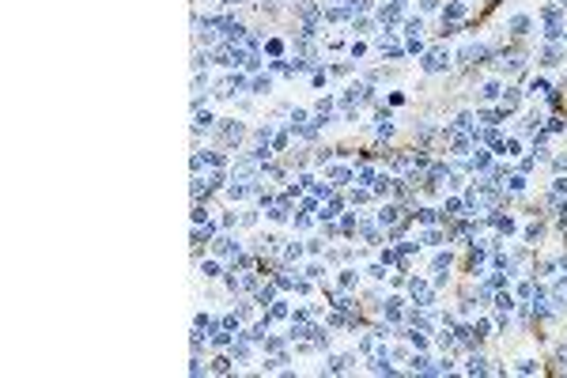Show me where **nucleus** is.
I'll list each match as a JSON object with an SVG mask.
<instances>
[{
    "label": "nucleus",
    "mask_w": 567,
    "mask_h": 378,
    "mask_svg": "<svg viewBox=\"0 0 567 378\" xmlns=\"http://www.w3.org/2000/svg\"><path fill=\"white\" fill-rule=\"evenodd\" d=\"M488 46H480V42H469V46H461V53H458V61L461 64H484L488 61Z\"/></svg>",
    "instance_id": "nucleus-1"
},
{
    "label": "nucleus",
    "mask_w": 567,
    "mask_h": 378,
    "mask_svg": "<svg viewBox=\"0 0 567 378\" xmlns=\"http://www.w3.org/2000/svg\"><path fill=\"white\" fill-rule=\"evenodd\" d=\"M450 64V57L443 53V50H431V53H424V61H420V69L424 72H443Z\"/></svg>",
    "instance_id": "nucleus-2"
},
{
    "label": "nucleus",
    "mask_w": 567,
    "mask_h": 378,
    "mask_svg": "<svg viewBox=\"0 0 567 378\" xmlns=\"http://www.w3.org/2000/svg\"><path fill=\"white\" fill-rule=\"evenodd\" d=\"M522 64H526V57L518 53V50H511V53L499 57V69H503V72H522Z\"/></svg>",
    "instance_id": "nucleus-3"
},
{
    "label": "nucleus",
    "mask_w": 567,
    "mask_h": 378,
    "mask_svg": "<svg viewBox=\"0 0 567 378\" xmlns=\"http://www.w3.org/2000/svg\"><path fill=\"white\" fill-rule=\"evenodd\" d=\"M242 132H246V129H242L238 121H231V118H227L223 125H219V137H223L227 144H238V140H242Z\"/></svg>",
    "instance_id": "nucleus-4"
},
{
    "label": "nucleus",
    "mask_w": 567,
    "mask_h": 378,
    "mask_svg": "<svg viewBox=\"0 0 567 378\" xmlns=\"http://www.w3.org/2000/svg\"><path fill=\"white\" fill-rule=\"evenodd\" d=\"M401 12H405V0H393V4H386V8L378 12V19L386 23V31H390V23H393V19H401Z\"/></svg>",
    "instance_id": "nucleus-5"
},
{
    "label": "nucleus",
    "mask_w": 567,
    "mask_h": 378,
    "mask_svg": "<svg viewBox=\"0 0 567 378\" xmlns=\"http://www.w3.org/2000/svg\"><path fill=\"white\" fill-rule=\"evenodd\" d=\"M212 246H216V254H223V257H238V242H231L227 235H219Z\"/></svg>",
    "instance_id": "nucleus-6"
},
{
    "label": "nucleus",
    "mask_w": 567,
    "mask_h": 378,
    "mask_svg": "<svg viewBox=\"0 0 567 378\" xmlns=\"http://www.w3.org/2000/svg\"><path fill=\"white\" fill-rule=\"evenodd\" d=\"M552 303H556V310H567V280L552 284Z\"/></svg>",
    "instance_id": "nucleus-7"
},
{
    "label": "nucleus",
    "mask_w": 567,
    "mask_h": 378,
    "mask_svg": "<svg viewBox=\"0 0 567 378\" xmlns=\"http://www.w3.org/2000/svg\"><path fill=\"white\" fill-rule=\"evenodd\" d=\"M530 27H533V19H530V15H511V23H507V31H511V34H526Z\"/></svg>",
    "instance_id": "nucleus-8"
},
{
    "label": "nucleus",
    "mask_w": 567,
    "mask_h": 378,
    "mask_svg": "<svg viewBox=\"0 0 567 378\" xmlns=\"http://www.w3.org/2000/svg\"><path fill=\"white\" fill-rule=\"evenodd\" d=\"M397 219H401V208H397V205H386V208L378 212V224H382V227H393Z\"/></svg>",
    "instance_id": "nucleus-9"
},
{
    "label": "nucleus",
    "mask_w": 567,
    "mask_h": 378,
    "mask_svg": "<svg viewBox=\"0 0 567 378\" xmlns=\"http://www.w3.org/2000/svg\"><path fill=\"white\" fill-rule=\"evenodd\" d=\"M216 125V118L208 110H197V118H193V132H205V129H212Z\"/></svg>",
    "instance_id": "nucleus-10"
},
{
    "label": "nucleus",
    "mask_w": 567,
    "mask_h": 378,
    "mask_svg": "<svg viewBox=\"0 0 567 378\" xmlns=\"http://www.w3.org/2000/svg\"><path fill=\"white\" fill-rule=\"evenodd\" d=\"M461 15H465V4H458V0H454V4H446V12H443V23H458Z\"/></svg>",
    "instance_id": "nucleus-11"
},
{
    "label": "nucleus",
    "mask_w": 567,
    "mask_h": 378,
    "mask_svg": "<svg viewBox=\"0 0 567 378\" xmlns=\"http://www.w3.org/2000/svg\"><path fill=\"white\" fill-rule=\"evenodd\" d=\"M560 57H563V50H560V46H556V42H552V46H549V50H545V57H541V64H549V69H552V64H560Z\"/></svg>",
    "instance_id": "nucleus-12"
},
{
    "label": "nucleus",
    "mask_w": 567,
    "mask_h": 378,
    "mask_svg": "<svg viewBox=\"0 0 567 378\" xmlns=\"http://www.w3.org/2000/svg\"><path fill=\"white\" fill-rule=\"evenodd\" d=\"M499 91H503V87H499V80H488L484 87H480V99L492 102V99H499Z\"/></svg>",
    "instance_id": "nucleus-13"
},
{
    "label": "nucleus",
    "mask_w": 567,
    "mask_h": 378,
    "mask_svg": "<svg viewBox=\"0 0 567 378\" xmlns=\"http://www.w3.org/2000/svg\"><path fill=\"white\" fill-rule=\"evenodd\" d=\"M268 219H276V224H284V219H287V197L280 201V205H273V208H268Z\"/></svg>",
    "instance_id": "nucleus-14"
},
{
    "label": "nucleus",
    "mask_w": 567,
    "mask_h": 378,
    "mask_svg": "<svg viewBox=\"0 0 567 378\" xmlns=\"http://www.w3.org/2000/svg\"><path fill=\"white\" fill-rule=\"evenodd\" d=\"M488 163H492V155L477 148V155H473V163H469V167H473V170H488Z\"/></svg>",
    "instance_id": "nucleus-15"
},
{
    "label": "nucleus",
    "mask_w": 567,
    "mask_h": 378,
    "mask_svg": "<svg viewBox=\"0 0 567 378\" xmlns=\"http://www.w3.org/2000/svg\"><path fill=\"white\" fill-rule=\"evenodd\" d=\"M503 118H507V110H484V114H480V121H484V125H499Z\"/></svg>",
    "instance_id": "nucleus-16"
},
{
    "label": "nucleus",
    "mask_w": 567,
    "mask_h": 378,
    "mask_svg": "<svg viewBox=\"0 0 567 378\" xmlns=\"http://www.w3.org/2000/svg\"><path fill=\"white\" fill-rule=\"evenodd\" d=\"M495 310H499V314H511V310H514V299H511V295L503 292V295L495 299Z\"/></svg>",
    "instance_id": "nucleus-17"
},
{
    "label": "nucleus",
    "mask_w": 567,
    "mask_h": 378,
    "mask_svg": "<svg viewBox=\"0 0 567 378\" xmlns=\"http://www.w3.org/2000/svg\"><path fill=\"white\" fill-rule=\"evenodd\" d=\"M484 355H469V374H484Z\"/></svg>",
    "instance_id": "nucleus-18"
},
{
    "label": "nucleus",
    "mask_w": 567,
    "mask_h": 378,
    "mask_svg": "<svg viewBox=\"0 0 567 378\" xmlns=\"http://www.w3.org/2000/svg\"><path fill=\"white\" fill-rule=\"evenodd\" d=\"M405 31H409V38H420V31H424V19H420V15H416V19H409V23H405Z\"/></svg>",
    "instance_id": "nucleus-19"
},
{
    "label": "nucleus",
    "mask_w": 567,
    "mask_h": 378,
    "mask_svg": "<svg viewBox=\"0 0 567 378\" xmlns=\"http://www.w3.org/2000/svg\"><path fill=\"white\" fill-rule=\"evenodd\" d=\"M518 99H522V95H518V91H514V87H511V91H507V95H503V110H507V114H511V110H514V106H518Z\"/></svg>",
    "instance_id": "nucleus-20"
},
{
    "label": "nucleus",
    "mask_w": 567,
    "mask_h": 378,
    "mask_svg": "<svg viewBox=\"0 0 567 378\" xmlns=\"http://www.w3.org/2000/svg\"><path fill=\"white\" fill-rule=\"evenodd\" d=\"M386 318H390V322L401 318V299H390V303H386Z\"/></svg>",
    "instance_id": "nucleus-21"
},
{
    "label": "nucleus",
    "mask_w": 567,
    "mask_h": 378,
    "mask_svg": "<svg viewBox=\"0 0 567 378\" xmlns=\"http://www.w3.org/2000/svg\"><path fill=\"white\" fill-rule=\"evenodd\" d=\"M284 363H287V355L280 352V355H273V360H265L261 367H265V371H280V367H284Z\"/></svg>",
    "instance_id": "nucleus-22"
},
{
    "label": "nucleus",
    "mask_w": 567,
    "mask_h": 378,
    "mask_svg": "<svg viewBox=\"0 0 567 378\" xmlns=\"http://www.w3.org/2000/svg\"><path fill=\"white\" fill-rule=\"evenodd\" d=\"M268 87H273V80L265 76V80H254V83H250V91H254V95H268Z\"/></svg>",
    "instance_id": "nucleus-23"
},
{
    "label": "nucleus",
    "mask_w": 567,
    "mask_h": 378,
    "mask_svg": "<svg viewBox=\"0 0 567 378\" xmlns=\"http://www.w3.org/2000/svg\"><path fill=\"white\" fill-rule=\"evenodd\" d=\"M530 95H552L549 80H533V83H530Z\"/></svg>",
    "instance_id": "nucleus-24"
},
{
    "label": "nucleus",
    "mask_w": 567,
    "mask_h": 378,
    "mask_svg": "<svg viewBox=\"0 0 567 378\" xmlns=\"http://www.w3.org/2000/svg\"><path fill=\"white\" fill-rule=\"evenodd\" d=\"M469 125H473V114H458V121H454V132H465Z\"/></svg>",
    "instance_id": "nucleus-25"
},
{
    "label": "nucleus",
    "mask_w": 567,
    "mask_h": 378,
    "mask_svg": "<svg viewBox=\"0 0 567 378\" xmlns=\"http://www.w3.org/2000/svg\"><path fill=\"white\" fill-rule=\"evenodd\" d=\"M352 367V355H337V360L329 363V371H348Z\"/></svg>",
    "instance_id": "nucleus-26"
},
{
    "label": "nucleus",
    "mask_w": 567,
    "mask_h": 378,
    "mask_svg": "<svg viewBox=\"0 0 567 378\" xmlns=\"http://www.w3.org/2000/svg\"><path fill=\"white\" fill-rule=\"evenodd\" d=\"M450 261H454L450 254H439L435 261H431V265H435V273H446V269H450Z\"/></svg>",
    "instance_id": "nucleus-27"
},
{
    "label": "nucleus",
    "mask_w": 567,
    "mask_h": 378,
    "mask_svg": "<svg viewBox=\"0 0 567 378\" xmlns=\"http://www.w3.org/2000/svg\"><path fill=\"white\" fill-rule=\"evenodd\" d=\"M514 371H518V374H533V371H537V363H533V360H518Z\"/></svg>",
    "instance_id": "nucleus-28"
},
{
    "label": "nucleus",
    "mask_w": 567,
    "mask_h": 378,
    "mask_svg": "<svg viewBox=\"0 0 567 378\" xmlns=\"http://www.w3.org/2000/svg\"><path fill=\"white\" fill-rule=\"evenodd\" d=\"M329 174H333V182H341V186H344V182H352V170H344V167L329 170Z\"/></svg>",
    "instance_id": "nucleus-29"
},
{
    "label": "nucleus",
    "mask_w": 567,
    "mask_h": 378,
    "mask_svg": "<svg viewBox=\"0 0 567 378\" xmlns=\"http://www.w3.org/2000/svg\"><path fill=\"white\" fill-rule=\"evenodd\" d=\"M257 303H273V284H265V287H257Z\"/></svg>",
    "instance_id": "nucleus-30"
},
{
    "label": "nucleus",
    "mask_w": 567,
    "mask_h": 378,
    "mask_svg": "<svg viewBox=\"0 0 567 378\" xmlns=\"http://www.w3.org/2000/svg\"><path fill=\"white\" fill-rule=\"evenodd\" d=\"M416 216H420V219H424V224H435V219H439V212H435V208H420V212H416Z\"/></svg>",
    "instance_id": "nucleus-31"
},
{
    "label": "nucleus",
    "mask_w": 567,
    "mask_h": 378,
    "mask_svg": "<svg viewBox=\"0 0 567 378\" xmlns=\"http://www.w3.org/2000/svg\"><path fill=\"white\" fill-rule=\"evenodd\" d=\"M299 254H303V246H299V242H291V246L284 250V257H287V261H299Z\"/></svg>",
    "instance_id": "nucleus-32"
},
{
    "label": "nucleus",
    "mask_w": 567,
    "mask_h": 378,
    "mask_svg": "<svg viewBox=\"0 0 567 378\" xmlns=\"http://www.w3.org/2000/svg\"><path fill=\"white\" fill-rule=\"evenodd\" d=\"M337 212H341V201H329V208H325V212H318V216H322V219H333Z\"/></svg>",
    "instance_id": "nucleus-33"
},
{
    "label": "nucleus",
    "mask_w": 567,
    "mask_h": 378,
    "mask_svg": "<svg viewBox=\"0 0 567 378\" xmlns=\"http://www.w3.org/2000/svg\"><path fill=\"white\" fill-rule=\"evenodd\" d=\"M257 69H261V57L250 53V57H246V72H257Z\"/></svg>",
    "instance_id": "nucleus-34"
},
{
    "label": "nucleus",
    "mask_w": 567,
    "mask_h": 378,
    "mask_svg": "<svg viewBox=\"0 0 567 378\" xmlns=\"http://www.w3.org/2000/svg\"><path fill=\"white\" fill-rule=\"evenodd\" d=\"M424 242H427V246H439V242H443V231H427Z\"/></svg>",
    "instance_id": "nucleus-35"
},
{
    "label": "nucleus",
    "mask_w": 567,
    "mask_h": 378,
    "mask_svg": "<svg viewBox=\"0 0 567 378\" xmlns=\"http://www.w3.org/2000/svg\"><path fill=\"white\" fill-rule=\"evenodd\" d=\"M507 182H511V189H514V193H522V189H526V178H522V174H514V178H507Z\"/></svg>",
    "instance_id": "nucleus-36"
},
{
    "label": "nucleus",
    "mask_w": 567,
    "mask_h": 378,
    "mask_svg": "<svg viewBox=\"0 0 567 378\" xmlns=\"http://www.w3.org/2000/svg\"><path fill=\"white\" fill-rule=\"evenodd\" d=\"M200 273H205V276H219V265H216V261H205V269H200Z\"/></svg>",
    "instance_id": "nucleus-37"
},
{
    "label": "nucleus",
    "mask_w": 567,
    "mask_h": 378,
    "mask_svg": "<svg viewBox=\"0 0 567 378\" xmlns=\"http://www.w3.org/2000/svg\"><path fill=\"white\" fill-rule=\"evenodd\" d=\"M367 273H371L374 280H386V265H371V269H367Z\"/></svg>",
    "instance_id": "nucleus-38"
},
{
    "label": "nucleus",
    "mask_w": 567,
    "mask_h": 378,
    "mask_svg": "<svg viewBox=\"0 0 567 378\" xmlns=\"http://www.w3.org/2000/svg\"><path fill=\"white\" fill-rule=\"evenodd\" d=\"M205 64H208V53H193V69L200 72V69H205Z\"/></svg>",
    "instance_id": "nucleus-39"
},
{
    "label": "nucleus",
    "mask_w": 567,
    "mask_h": 378,
    "mask_svg": "<svg viewBox=\"0 0 567 378\" xmlns=\"http://www.w3.org/2000/svg\"><path fill=\"white\" fill-rule=\"evenodd\" d=\"M526 238H530V242L541 238V224H530V227H526Z\"/></svg>",
    "instance_id": "nucleus-40"
},
{
    "label": "nucleus",
    "mask_w": 567,
    "mask_h": 378,
    "mask_svg": "<svg viewBox=\"0 0 567 378\" xmlns=\"http://www.w3.org/2000/svg\"><path fill=\"white\" fill-rule=\"evenodd\" d=\"M359 182H363V186H367V182H374V170H371V167H359Z\"/></svg>",
    "instance_id": "nucleus-41"
},
{
    "label": "nucleus",
    "mask_w": 567,
    "mask_h": 378,
    "mask_svg": "<svg viewBox=\"0 0 567 378\" xmlns=\"http://www.w3.org/2000/svg\"><path fill=\"white\" fill-rule=\"evenodd\" d=\"M563 193H567V178H560V182L552 186V197H563Z\"/></svg>",
    "instance_id": "nucleus-42"
},
{
    "label": "nucleus",
    "mask_w": 567,
    "mask_h": 378,
    "mask_svg": "<svg viewBox=\"0 0 567 378\" xmlns=\"http://www.w3.org/2000/svg\"><path fill=\"white\" fill-rule=\"evenodd\" d=\"M352 284H355V273H352V269H348V273H341V287H352Z\"/></svg>",
    "instance_id": "nucleus-43"
},
{
    "label": "nucleus",
    "mask_w": 567,
    "mask_h": 378,
    "mask_svg": "<svg viewBox=\"0 0 567 378\" xmlns=\"http://www.w3.org/2000/svg\"><path fill=\"white\" fill-rule=\"evenodd\" d=\"M212 371H216V374H227V371H231V360H216Z\"/></svg>",
    "instance_id": "nucleus-44"
},
{
    "label": "nucleus",
    "mask_w": 567,
    "mask_h": 378,
    "mask_svg": "<svg viewBox=\"0 0 567 378\" xmlns=\"http://www.w3.org/2000/svg\"><path fill=\"white\" fill-rule=\"evenodd\" d=\"M409 341H412V348H427V337H420V333H412Z\"/></svg>",
    "instance_id": "nucleus-45"
},
{
    "label": "nucleus",
    "mask_w": 567,
    "mask_h": 378,
    "mask_svg": "<svg viewBox=\"0 0 567 378\" xmlns=\"http://www.w3.org/2000/svg\"><path fill=\"white\" fill-rule=\"evenodd\" d=\"M341 227H344V231H355V227H359V219H355V216H344Z\"/></svg>",
    "instance_id": "nucleus-46"
},
{
    "label": "nucleus",
    "mask_w": 567,
    "mask_h": 378,
    "mask_svg": "<svg viewBox=\"0 0 567 378\" xmlns=\"http://www.w3.org/2000/svg\"><path fill=\"white\" fill-rule=\"evenodd\" d=\"M420 8H424V12H435V8H439V0H420Z\"/></svg>",
    "instance_id": "nucleus-47"
},
{
    "label": "nucleus",
    "mask_w": 567,
    "mask_h": 378,
    "mask_svg": "<svg viewBox=\"0 0 567 378\" xmlns=\"http://www.w3.org/2000/svg\"><path fill=\"white\" fill-rule=\"evenodd\" d=\"M552 167H556V170H567V155H560V159H552Z\"/></svg>",
    "instance_id": "nucleus-48"
}]
</instances>
